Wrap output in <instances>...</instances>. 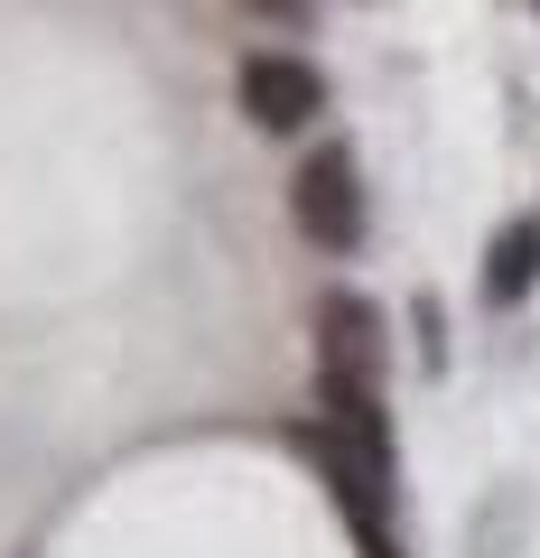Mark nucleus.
Segmentation results:
<instances>
[{
    "instance_id": "obj_1",
    "label": "nucleus",
    "mask_w": 540,
    "mask_h": 558,
    "mask_svg": "<svg viewBox=\"0 0 540 558\" xmlns=\"http://www.w3.org/2000/svg\"><path fill=\"white\" fill-rule=\"evenodd\" d=\"M326 494L363 558H400V447L382 410V317L355 289L317 299V428H308Z\"/></svg>"
},
{
    "instance_id": "obj_2",
    "label": "nucleus",
    "mask_w": 540,
    "mask_h": 558,
    "mask_svg": "<svg viewBox=\"0 0 540 558\" xmlns=\"http://www.w3.org/2000/svg\"><path fill=\"white\" fill-rule=\"evenodd\" d=\"M289 223H299V242L317 260H355L363 252V159L345 149V140H317L299 168H289Z\"/></svg>"
},
{
    "instance_id": "obj_3",
    "label": "nucleus",
    "mask_w": 540,
    "mask_h": 558,
    "mask_svg": "<svg viewBox=\"0 0 540 558\" xmlns=\"http://www.w3.org/2000/svg\"><path fill=\"white\" fill-rule=\"evenodd\" d=\"M233 102H242L252 131L289 140V131H308V121L326 112V65L299 57V47H252V57L233 65Z\"/></svg>"
},
{
    "instance_id": "obj_4",
    "label": "nucleus",
    "mask_w": 540,
    "mask_h": 558,
    "mask_svg": "<svg viewBox=\"0 0 540 558\" xmlns=\"http://www.w3.org/2000/svg\"><path fill=\"white\" fill-rule=\"evenodd\" d=\"M540 289V215H513L484 242V307H521Z\"/></svg>"
},
{
    "instance_id": "obj_5",
    "label": "nucleus",
    "mask_w": 540,
    "mask_h": 558,
    "mask_svg": "<svg viewBox=\"0 0 540 558\" xmlns=\"http://www.w3.org/2000/svg\"><path fill=\"white\" fill-rule=\"evenodd\" d=\"M242 10L271 20V28H308V20H317V0H242Z\"/></svg>"
},
{
    "instance_id": "obj_6",
    "label": "nucleus",
    "mask_w": 540,
    "mask_h": 558,
    "mask_svg": "<svg viewBox=\"0 0 540 558\" xmlns=\"http://www.w3.org/2000/svg\"><path fill=\"white\" fill-rule=\"evenodd\" d=\"M531 10H540V0H531Z\"/></svg>"
}]
</instances>
